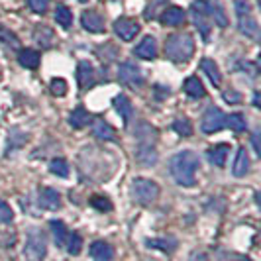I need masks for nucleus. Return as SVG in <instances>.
I'll use <instances>...</instances> for the list:
<instances>
[{"instance_id": "f257e3e1", "label": "nucleus", "mask_w": 261, "mask_h": 261, "mask_svg": "<svg viewBox=\"0 0 261 261\" xmlns=\"http://www.w3.org/2000/svg\"><path fill=\"white\" fill-rule=\"evenodd\" d=\"M171 175L181 187H195L200 159L195 151H179L171 159Z\"/></svg>"}, {"instance_id": "f03ea898", "label": "nucleus", "mask_w": 261, "mask_h": 261, "mask_svg": "<svg viewBox=\"0 0 261 261\" xmlns=\"http://www.w3.org/2000/svg\"><path fill=\"white\" fill-rule=\"evenodd\" d=\"M195 53V38L191 34H171L165 39V55L175 63H187Z\"/></svg>"}, {"instance_id": "7ed1b4c3", "label": "nucleus", "mask_w": 261, "mask_h": 261, "mask_svg": "<svg viewBox=\"0 0 261 261\" xmlns=\"http://www.w3.org/2000/svg\"><path fill=\"white\" fill-rule=\"evenodd\" d=\"M236 14H238L240 32L251 39L259 38V24L255 22V18L251 14V6H249L246 0H236Z\"/></svg>"}, {"instance_id": "20e7f679", "label": "nucleus", "mask_w": 261, "mask_h": 261, "mask_svg": "<svg viewBox=\"0 0 261 261\" xmlns=\"http://www.w3.org/2000/svg\"><path fill=\"white\" fill-rule=\"evenodd\" d=\"M132 195L136 198V202L140 204H153L159 196V187L157 183H153L151 179H136L132 183Z\"/></svg>"}, {"instance_id": "39448f33", "label": "nucleus", "mask_w": 261, "mask_h": 261, "mask_svg": "<svg viewBox=\"0 0 261 261\" xmlns=\"http://www.w3.org/2000/svg\"><path fill=\"white\" fill-rule=\"evenodd\" d=\"M24 253L28 255V259L32 261H41L45 257V253H47V240H45V236H43L41 230H38V228L30 230Z\"/></svg>"}, {"instance_id": "423d86ee", "label": "nucleus", "mask_w": 261, "mask_h": 261, "mask_svg": "<svg viewBox=\"0 0 261 261\" xmlns=\"http://www.w3.org/2000/svg\"><path fill=\"white\" fill-rule=\"evenodd\" d=\"M191 18L193 24L198 28L200 36L204 39H208L210 36V22H208V12H206V0H195L191 4Z\"/></svg>"}, {"instance_id": "0eeeda50", "label": "nucleus", "mask_w": 261, "mask_h": 261, "mask_svg": "<svg viewBox=\"0 0 261 261\" xmlns=\"http://www.w3.org/2000/svg\"><path fill=\"white\" fill-rule=\"evenodd\" d=\"M118 79L126 87H132V89L144 85V73H142V69L136 65V63H132V61H124L122 65L118 67Z\"/></svg>"}, {"instance_id": "6e6552de", "label": "nucleus", "mask_w": 261, "mask_h": 261, "mask_svg": "<svg viewBox=\"0 0 261 261\" xmlns=\"http://www.w3.org/2000/svg\"><path fill=\"white\" fill-rule=\"evenodd\" d=\"M200 128H202L204 134H216L222 128H226V116L222 114V110L216 108V106L208 108L204 112V116H202V126Z\"/></svg>"}, {"instance_id": "1a4fd4ad", "label": "nucleus", "mask_w": 261, "mask_h": 261, "mask_svg": "<svg viewBox=\"0 0 261 261\" xmlns=\"http://www.w3.org/2000/svg\"><path fill=\"white\" fill-rule=\"evenodd\" d=\"M114 32H116V36L120 39L132 41L136 38V34L140 32V24L136 20H132V18H118L114 22Z\"/></svg>"}, {"instance_id": "9d476101", "label": "nucleus", "mask_w": 261, "mask_h": 261, "mask_svg": "<svg viewBox=\"0 0 261 261\" xmlns=\"http://www.w3.org/2000/svg\"><path fill=\"white\" fill-rule=\"evenodd\" d=\"M77 83L81 91H87L91 89L92 85L96 83V73H94V67L89 61H81L77 67Z\"/></svg>"}, {"instance_id": "9b49d317", "label": "nucleus", "mask_w": 261, "mask_h": 261, "mask_svg": "<svg viewBox=\"0 0 261 261\" xmlns=\"http://www.w3.org/2000/svg\"><path fill=\"white\" fill-rule=\"evenodd\" d=\"M134 55H136V57H140V59H147V61L155 59V57H157V41H155V38L145 36V38L142 39L138 45H136Z\"/></svg>"}, {"instance_id": "f8f14e48", "label": "nucleus", "mask_w": 261, "mask_h": 261, "mask_svg": "<svg viewBox=\"0 0 261 261\" xmlns=\"http://www.w3.org/2000/svg\"><path fill=\"white\" fill-rule=\"evenodd\" d=\"M81 24H83V28H85L87 32H91V34H100V32H105V20H102V16L92 12V10L83 12Z\"/></svg>"}, {"instance_id": "ddd939ff", "label": "nucleus", "mask_w": 261, "mask_h": 261, "mask_svg": "<svg viewBox=\"0 0 261 261\" xmlns=\"http://www.w3.org/2000/svg\"><path fill=\"white\" fill-rule=\"evenodd\" d=\"M39 206L45 210H57L61 206V196L59 193L51 189V187H45L39 191Z\"/></svg>"}, {"instance_id": "4468645a", "label": "nucleus", "mask_w": 261, "mask_h": 261, "mask_svg": "<svg viewBox=\"0 0 261 261\" xmlns=\"http://www.w3.org/2000/svg\"><path fill=\"white\" fill-rule=\"evenodd\" d=\"M91 130H92V136L96 140H100V142H114L116 140V132H114V128L106 120H94Z\"/></svg>"}, {"instance_id": "2eb2a0df", "label": "nucleus", "mask_w": 261, "mask_h": 261, "mask_svg": "<svg viewBox=\"0 0 261 261\" xmlns=\"http://www.w3.org/2000/svg\"><path fill=\"white\" fill-rule=\"evenodd\" d=\"M206 12L214 20V24H218L220 28H228V16L220 0H206Z\"/></svg>"}, {"instance_id": "dca6fc26", "label": "nucleus", "mask_w": 261, "mask_h": 261, "mask_svg": "<svg viewBox=\"0 0 261 261\" xmlns=\"http://www.w3.org/2000/svg\"><path fill=\"white\" fill-rule=\"evenodd\" d=\"M185 18H187V14L179 6H169V8H165L161 12V22L165 26H181L185 22Z\"/></svg>"}, {"instance_id": "f3484780", "label": "nucleus", "mask_w": 261, "mask_h": 261, "mask_svg": "<svg viewBox=\"0 0 261 261\" xmlns=\"http://www.w3.org/2000/svg\"><path fill=\"white\" fill-rule=\"evenodd\" d=\"M91 257L94 261H110L114 257V249L110 244H106V242H94L91 246Z\"/></svg>"}, {"instance_id": "a211bd4d", "label": "nucleus", "mask_w": 261, "mask_h": 261, "mask_svg": "<svg viewBox=\"0 0 261 261\" xmlns=\"http://www.w3.org/2000/svg\"><path fill=\"white\" fill-rule=\"evenodd\" d=\"M114 106H116L118 114H120V118L128 124L130 122L132 114H134V105H132V100L126 96V94H118V96H114Z\"/></svg>"}, {"instance_id": "6ab92c4d", "label": "nucleus", "mask_w": 261, "mask_h": 261, "mask_svg": "<svg viewBox=\"0 0 261 261\" xmlns=\"http://www.w3.org/2000/svg\"><path fill=\"white\" fill-rule=\"evenodd\" d=\"M230 155V145L228 144H220L216 145L214 149H210L208 151V159L212 165H216V167H224V163H226V157Z\"/></svg>"}, {"instance_id": "aec40b11", "label": "nucleus", "mask_w": 261, "mask_h": 261, "mask_svg": "<svg viewBox=\"0 0 261 261\" xmlns=\"http://www.w3.org/2000/svg\"><path fill=\"white\" fill-rule=\"evenodd\" d=\"M200 67H202V71L208 75V79L212 81V85H214V87H220V83H222V75H220L218 65H216L212 59L204 57V59L200 61Z\"/></svg>"}, {"instance_id": "412c9836", "label": "nucleus", "mask_w": 261, "mask_h": 261, "mask_svg": "<svg viewBox=\"0 0 261 261\" xmlns=\"http://www.w3.org/2000/svg\"><path fill=\"white\" fill-rule=\"evenodd\" d=\"M232 171H234L236 177H244L249 171V157H248L246 147H240V149H238V155H236V161H234V169Z\"/></svg>"}, {"instance_id": "4be33fe9", "label": "nucleus", "mask_w": 261, "mask_h": 261, "mask_svg": "<svg viewBox=\"0 0 261 261\" xmlns=\"http://www.w3.org/2000/svg\"><path fill=\"white\" fill-rule=\"evenodd\" d=\"M89 112L83 108V106H77L73 112H71V116H69V124H71V128H75V130H81V128H85L87 124H89Z\"/></svg>"}, {"instance_id": "5701e85b", "label": "nucleus", "mask_w": 261, "mask_h": 261, "mask_svg": "<svg viewBox=\"0 0 261 261\" xmlns=\"http://www.w3.org/2000/svg\"><path fill=\"white\" fill-rule=\"evenodd\" d=\"M185 92L191 98H202L204 96V85L200 83L198 77H189L185 81Z\"/></svg>"}, {"instance_id": "b1692460", "label": "nucleus", "mask_w": 261, "mask_h": 261, "mask_svg": "<svg viewBox=\"0 0 261 261\" xmlns=\"http://www.w3.org/2000/svg\"><path fill=\"white\" fill-rule=\"evenodd\" d=\"M136 157H138V161H140L142 165H147V167L157 163V151L151 145H142V147L136 151Z\"/></svg>"}, {"instance_id": "393cba45", "label": "nucleus", "mask_w": 261, "mask_h": 261, "mask_svg": "<svg viewBox=\"0 0 261 261\" xmlns=\"http://www.w3.org/2000/svg\"><path fill=\"white\" fill-rule=\"evenodd\" d=\"M18 61L26 69H38L39 65V53L36 49H22L18 55Z\"/></svg>"}, {"instance_id": "a878e982", "label": "nucleus", "mask_w": 261, "mask_h": 261, "mask_svg": "<svg viewBox=\"0 0 261 261\" xmlns=\"http://www.w3.org/2000/svg\"><path fill=\"white\" fill-rule=\"evenodd\" d=\"M55 22H57L61 28L69 30V28H71V24H73V12H71L67 6L59 4V6L55 8Z\"/></svg>"}, {"instance_id": "bb28decb", "label": "nucleus", "mask_w": 261, "mask_h": 261, "mask_svg": "<svg viewBox=\"0 0 261 261\" xmlns=\"http://www.w3.org/2000/svg\"><path fill=\"white\" fill-rule=\"evenodd\" d=\"M51 232H53V238H55V244L57 246H65L67 244V238H69V232H67V226L63 222H59V220H51Z\"/></svg>"}, {"instance_id": "cd10ccee", "label": "nucleus", "mask_w": 261, "mask_h": 261, "mask_svg": "<svg viewBox=\"0 0 261 261\" xmlns=\"http://www.w3.org/2000/svg\"><path fill=\"white\" fill-rule=\"evenodd\" d=\"M147 246L171 253L173 249L177 248V240H175V238H157V240H147Z\"/></svg>"}, {"instance_id": "c85d7f7f", "label": "nucleus", "mask_w": 261, "mask_h": 261, "mask_svg": "<svg viewBox=\"0 0 261 261\" xmlns=\"http://www.w3.org/2000/svg\"><path fill=\"white\" fill-rule=\"evenodd\" d=\"M34 39L38 41L41 47H49L53 41V30H49L47 26H38L36 28V34H34Z\"/></svg>"}, {"instance_id": "c756f323", "label": "nucleus", "mask_w": 261, "mask_h": 261, "mask_svg": "<svg viewBox=\"0 0 261 261\" xmlns=\"http://www.w3.org/2000/svg\"><path fill=\"white\" fill-rule=\"evenodd\" d=\"M0 41H2L4 45H8V47H14V49L20 47V39H18V36H16L14 32H10L6 26H2V24H0Z\"/></svg>"}, {"instance_id": "7c9ffc66", "label": "nucleus", "mask_w": 261, "mask_h": 261, "mask_svg": "<svg viewBox=\"0 0 261 261\" xmlns=\"http://www.w3.org/2000/svg\"><path fill=\"white\" fill-rule=\"evenodd\" d=\"M226 126H230L234 132H244L248 128L246 118L242 116V114H230V116H226Z\"/></svg>"}, {"instance_id": "2f4dec72", "label": "nucleus", "mask_w": 261, "mask_h": 261, "mask_svg": "<svg viewBox=\"0 0 261 261\" xmlns=\"http://www.w3.org/2000/svg\"><path fill=\"white\" fill-rule=\"evenodd\" d=\"M49 171L57 177H63V179L69 177V165H67L65 159H53L49 163Z\"/></svg>"}, {"instance_id": "473e14b6", "label": "nucleus", "mask_w": 261, "mask_h": 261, "mask_svg": "<svg viewBox=\"0 0 261 261\" xmlns=\"http://www.w3.org/2000/svg\"><path fill=\"white\" fill-rule=\"evenodd\" d=\"M81 249H83V238L79 234H69V238H67V251L71 255H79Z\"/></svg>"}, {"instance_id": "72a5a7b5", "label": "nucleus", "mask_w": 261, "mask_h": 261, "mask_svg": "<svg viewBox=\"0 0 261 261\" xmlns=\"http://www.w3.org/2000/svg\"><path fill=\"white\" fill-rule=\"evenodd\" d=\"M173 130L177 132L179 136H191L193 134V126H191V122L187 120V118H179V120H175L173 122Z\"/></svg>"}, {"instance_id": "f704fd0d", "label": "nucleus", "mask_w": 261, "mask_h": 261, "mask_svg": "<svg viewBox=\"0 0 261 261\" xmlns=\"http://www.w3.org/2000/svg\"><path fill=\"white\" fill-rule=\"evenodd\" d=\"M91 204L94 206L96 210H100V212H110L112 210V202L106 198V196H100V195H94L91 198Z\"/></svg>"}, {"instance_id": "c9c22d12", "label": "nucleus", "mask_w": 261, "mask_h": 261, "mask_svg": "<svg viewBox=\"0 0 261 261\" xmlns=\"http://www.w3.org/2000/svg\"><path fill=\"white\" fill-rule=\"evenodd\" d=\"M14 218V212L12 208L4 202V200H0V224H10Z\"/></svg>"}, {"instance_id": "e433bc0d", "label": "nucleus", "mask_w": 261, "mask_h": 261, "mask_svg": "<svg viewBox=\"0 0 261 261\" xmlns=\"http://www.w3.org/2000/svg\"><path fill=\"white\" fill-rule=\"evenodd\" d=\"M51 92L55 96H65L67 92V83L63 79H53L51 81Z\"/></svg>"}, {"instance_id": "4c0bfd02", "label": "nucleus", "mask_w": 261, "mask_h": 261, "mask_svg": "<svg viewBox=\"0 0 261 261\" xmlns=\"http://www.w3.org/2000/svg\"><path fill=\"white\" fill-rule=\"evenodd\" d=\"M28 4L36 14H43L49 6V0H28Z\"/></svg>"}, {"instance_id": "58836bf2", "label": "nucleus", "mask_w": 261, "mask_h": 261, "mask_svg": "<svg viewBox=\"0 0 261 261\" xmlns=\"http://www.w3.org/2000/svg\"><path fill=\"white\" fill-rule=\"evenodd\" d=\"M224 100H226V102H230V105H236V102H240V100H242V96H240L236 91H226L224 92Z\"/></svg>"}, {"instance_id": "ea45409f", "label": "nucleus", "mask_w": 261, "mask_h": 261, "mask_svg": "<svg viewBox=\"0 0 261 261\" xmlns=\"http://www.w3.org/2000/svg\"><path fill=\"white\" fill-rule=\"evenodd\" d=\"M189 261H210V259H208V255H206V253H202V251H195Z\"/></svg>"}, {"instance_id": "a19ab883", "label": "nucleus", "mask_w": 261, "mask_h": 261, "mask_svg": "<svg viewBox=\"0 0 261 261\" xmlns=\"http://www.w3.org/2000/svg\"><path fill=\"white\" fill-rule=\"evenodd\" d=\"M251 144H253V149H255V153L261 157V145H259V134H253V138H251Z\"/></svg>"}, {"instance_id": "79ce46f5", "label": "nucleus", "mask_w": 261, "mask_h": 261, "mask_svg": "<svg viewBox=\"0 0 261 261\" xmlns=\"http://www.w3.org/2000/svg\"><path fill=\"white\" fill-rule=\"evenodd\" d=\"M253 105L259 108V92H255V98H253Z\"/></svg>"}, {"instance_id": "37998d69", "label": "nucleus", "mask_w": 261, "mask_h": 261, "mask_svg": "<svg viewBox=\"0 0 261 261\" xmlns=\"http://www.w3.org/2000/svg\"><path fill=\"white\" fill-rule=\"evenodd\" d=\"M236 261H251V259H249V257H238Z\"/></svg>"}, {"instance_id": "c03bdc74", "label": "nucleus", "mask_w": 261, "mask_h": 261, "mask_svg": "<svg viewBox=\"0 0 261 261\" xmlns=\"http://www.w3.org/2000/svg\"><path fill=\"white\" fill-rule=\"evenodd\" d=\"M79 2H87V0H79Z\"/></svg>"}]
</instances>
